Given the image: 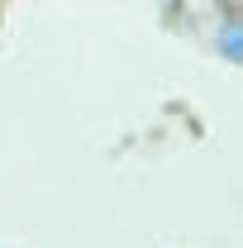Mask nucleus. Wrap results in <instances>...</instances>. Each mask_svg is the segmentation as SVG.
Instances as JSON below:
<instances>
[]
</instances>
